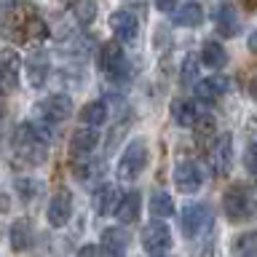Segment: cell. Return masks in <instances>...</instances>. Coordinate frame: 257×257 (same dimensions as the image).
I'll list each match as a JSON object with an SVG mask.
<instances>
[{"label": "cell", "instance_id": "cell-1", "mask_svg": "<svg viewBox=\"0 0 257 257\" xmlns=\"http://www.w3.org/2000/svg\"><path fill=\"white\" fill-rule=\"evenodd\" d=\"M0 38L14 46L32 48L48 40V24L35 3L22 0V3H11L0 16Z\"/></svg>", "mask_w": 257, "mask_h": 257}, {"label": "cell", "instance_id": "cell-2", "mask_svg": "<svg viewBox=\"0 0 257 257\" xmlns=\"http://www.w3.org/2000/svg\"><path fill=\"white\" fill-rule=\"evenodd\" d=\"M14 153L24 166L43 164L46 153H48V137L43 134V128L38 123L24 120V123H19L14 132Z\"/></svg>", "mask_w": 257, "mask_h": 257}, {"label": "cell", "instance_id": "cell-3", "mask_svg": "<svg viewBox=\"0 0 257 257\" xmlns=\"http://www.w3.org/2000/svg\"><path fill=\"white\" fill-rule=\"evenodd\" d=\"M222 212L230 222H252L257 217V201L244 185H230L222 196Z\"/></svg>", "mask_w": 257, "mask_h": 257}, {"label": "cell", "instance_id": "cell-4", "mask_svg": "<svg viewBox=\"0 0 257 257\" xmlns=\"http://www.w3.org/2000/svg\"><path fill=\"white\" fill-rule=\"evenodd\" d=\"M145 166H148V145H145V140H132L126 150L120 153L115 172L120 180H137L145 172Z\"/></svg>", "mask_w": 257, "mask_h": 257}, {"label": "cell", "instance_id": "cell-5", "mask_svg": "<svg viewBox=\"0 0 257 257\" xmlns=\"http://www.w3.org/2000/svg\"><path fill=\"white\" fill-rule=\"evenodd\" d=\"M180 225H182L185 236L196 238L204 230L212 228V209H209L206 204H188L180 214Z\"/></svg>", "mask_w": 257, "mask_h": 257}, {"label": "cell", "instance_id": "cell-6", "mask_svg": "<svg viewBox=\"0 0 257 257\" xmlns=\"http://www.w3.org/2000/svg\"><path fill=\"white\" fill-rule=\"evenodd\" d=\"M99 67L102 72H107V78L112 80H123L126 78V56H123V48H120L118 40H107L102 48H99Z\"/></svg>", "mask_w": 257, "mask_h": 257}, {"label": "cell", "instance_id": "cell-7", "mask_svg": "<svg viewBox=\"0 0 257 257\" xmlns=\"http://www.w3.org/2000/svg\"><path fill=\"white\" fill-rule=\"evenodd\" d=\"M35 112L43 123H62V120H67L70 112H72V99L64 94H51V96H46L43 102L35 104Z\"/></svg>", "mask_w": 257, "mask_h": 257}, {"label": "cell", "instance_id": "cell-8", "mask_svg": "<svg viewBox=\"0 0 257 257\" xmlns=\"http://www.w3.org/2000/svg\"><path fill=\"white\" fill-rule=\"evenodd\" d=\"M142 246L148 254H166L169 246H172V230L166 228L161 220H150L142 228Z\"/></svg>", "mask_w": 257, "mask_h": 257}, {"label": "cell", "instance_id": "cell-9", "mask_svg": "<svg viewBox=\"0 0 257 257\" xmlns=\"http://www.w3.org/2000/svg\"><path fill=\"white\" fill-rule=\"evenodd\" d=\"M212 16H214V30L220 38L238 35L241 24H238V16H236V6H233L230 0H217Z\"/></svg>", "mask_w": 257, "mask_h": 257}, {"label": "cell", "instance_id": "cell-10", "mask_svg": "<svg viewBox=\"0 0 257 257\" xmlns=\"http://www.w3.org/2000/svg\"><path fill=\"white\" fill-rule=\"evenodd\" d=\"M19 70H22V59L14 48H3L0 51V91L8 94L19 86Z\"/></svg>", "mask_w": 257, "mask_h": 257}, {"label": "cell", "instance_id": "cell-11", "mask_svg": "<svg viewBox=\"0 0 257 257\" xmlns=\"http://www.w3.org/2000/svg\"><path fill=\"white\" fill-rule=\"evenodd\" d=\"M174 185L180 193L190 196V193H196L201 185H204V172H201L198 164H193V161H180V164L174 166Z\"/></svg>", "mask_w": 257, "mask_h": 257}, {"label": "cell", "instance_id": "cell-12", "mask_svg": "<svg viewBox=\"0 0 257 257\" xmlns=\"http://www.w3.org/2000/svg\"><path fill=\"white\" fill-rule=\"evenodd\" d=\"M48 225L51 228H64L72 214V193L67 188H59L51 196V204H48Z\"/></svg>", "mask_w": 257, "mask_h": 257}, {"label": "cell", "instance_id": "cell-13", "mask_svg": "<svg viewBox=\"0 0 257 257\" xmlns=\"http://www.w3.org/2000/svg\"><path fill=\"white\" fill-rule=\"evenodd\" d=\"M110 27L115 32V40L118 43H134L137 35H140V22L132 11H112L110 14Z\"/></svg>", "mask_w": 257, "mask_h": 257}, {"label": "cell", "instance_id": "cell-14", "mask_svg": "<svg viewBox=\"0 0 257 257\" xmlns=\"http://www.w3.org/2000/svg\"><path fill=\"white\" fill-rule=\"evenodd\" d=\"M230 161H233L230 134H222L220 140L212 145V150H209V169H212L214 177H225L230 172Z\"/></svg>", "mask_w": 257, "mask_h": 257}, {"label": "cell", "instance_id": "cell-15", "mask_svg": "<svg viewBox=\"0 0 257 257\" xmlns=\"http://www.w3.org/2000/svg\"><path fill=\"white\" fill-rule=\"evenodd\" d=\"M24 72H27V83L32 88H43L48 78V54L43 51H32L24 62Z\"/></svg>", "mask_w": 257, "mask_h": 257}, {"label": "cell", "instance_id": "cell-16", "mask_svg": "<svg viewBox=\"0 0 257 257\" xmlns=\"http://www.w3.org/2000/svg\"><path fill=\"white\" fill-rule=\"evenodd\" d=\"M140 209H142V196L140 190H128L123 198H118V206H115V214L120 225H134L140 220Z\"/></svg>", "mask_w": 257, "mask_h": 257}, {"label": "cell", "instance_id": "cell-17", "mask_svg": "<svg viewBox=\"0 0 257 257\" xmlns=\"http://www.w3.org/2000/svg\"><path fill=\"white\" fill-rule=\"evenodd\" d=\"M230 88V80L228 78H222V75H212V78H204V80H198L196 83V96L201 102H217L220 96L225 94Z\"/></svg>", "mask_w": 257, "mask_h": 257}, {"label": "cell", "instance_id": "cell-18", "mask_svg": "<svg viewBox=\"0 0 257 257\" xmlns=\"http://www.w3.org/2000/svg\"><path fill=\"white\" fill-rule=\"evenodd\" d=\"M128 249V233L123 228H104L102 230V252L107 257H123Z\"/></svg>", "mask_w": 257, "mask_h": 257}, {"label": "cell", "instance_id": "cell-19", "mask_svg": "<svg viewBox=\"0 0 257 257\" xmlns=\"http://www.w3.org/2000/svg\"><path fill=\"white\" fill-rule=\"evenodd\" d=\"M96 142H99V132H96L94 126L78 128V132L70 137V153L78 156V158H83V156H88V153L96 148Z\"/></svg>", "mask_w": 257, "mask_h": 257}, {"label": "cell", "instance_id": "cell-20", "mask_svg": "<svg viewBox=\"0 0 257 257\" xmlns=\"http://www.w3.org/2000/svg\"><path fill=\"white\" fill-rule=\"evenodd\" d=\"M198 104L193 99H174L172 102V118L177 120L180 126H193L198 120Z\"/></svg>", "mask_w": 257, "mask_h": 257}, {"label": "cell", "instance_id": "cell-21", "mask_svg": "<svg viewBox=\"0 0 257 257\" xmlns=\"http://www.w3.org/2000/svg\"><path fill=\"white\" fill-rule=\"evenodd\" d=\"M32 246V225L30 220H16L11 225V249L14 252H27Z\"/></svg>", "mask_w": 257, "mask_h": 257}, {"label": "cell", "instance_id": "cell-22", "mask_svg": "<svg viewBox=\"0 0 257 257\" xmlns=\"http://www.w3.org/2000/svg\"><path fill=\"white\" fill-rule=\"evenodd\" d=\"M118 206V190L115 185H102L99 190L94 193V209L96 214H112Z\"/></svg>", "mask_w": 257, "mask_h": 257}, {"label": "cell", "instance_id": "cell-23", "mask_svg": "<svg viewBox=\"0 0 257 257\" xmlns=\"http://www.w3.org/2000/svg\"><path fill=\"white\" fill-rule=\"evenodd\" d=\"M201 62H204L206 67H212V70L225 67V62H228V54H225L222 43H217V40H206L204 48H201Z\"/></svg>", "mask_w": 257, "mask_h": 257}, {"label": "cell", "instance_id": "cell-24", "mask_svg": "<svg viewBox=\"0 0 257 257\" xmlns=\"http://www.w3.org/2000/svg\"><path fill=\"white\" fill-rule=\"evenodd\" d=\"M104 120H107V104L94 99L80 107V123L83 126H102Z\"/></svg>", "mask_w": 257, "mask_h": 257}, {"label": "cell", "instance_id": "cell-25", "mask_svg": "<svg viewBox=\"0 0 257 257\" xmlns=\"http://www.w3.org/2000/svg\"><path fill=\"white\" fill-rule=\"evenodd\" d=\"M204 22V8L198 3H185L180 11L174 14V24L177 27H198Z\"/></svg>", "mask_w": 257, "mask_h": 257}, {"label": "cell", "instance_id": "cell-26", "mask_svg": "<svg viewBox=\"0 0 257 257\" xmlns=\"http://www.w3.org/2000/svg\"><path fill=\"white\" fill-rule=\"evenodd\" d=\"M177 212L174 209V201H172V196L169 193H164V190H156L150 196V214L156 217V220H164V217H172Z\"/></svg>", "mask_w": 257, "mask_h": 257}, {"label": "cell", "instance_id": "cell-27", "mask_svg": "<svg viewBox=\"0 0 257 257\" xmlns=\"http://www.w3.org/2000/svg\"><path fill=\"white\" fill-rule=\"evenodd\" d=\"M14 185H16V190H19V198L24 201V204L35 201L40 193H43V185H40L38 180H32V177H19V180H16Z\"/></svg>", "mask_w": 257, "mask_h": 257}, {"label": "cell", "instance_id": "cell-28", "mask_svg": "<svg viewBox=\"0 0 257 257\" xmlns=\"http://www.w3.org/2000/svg\"><path fill=\"white\" fill-rule=\"evenodd\" d=\"M72 16L80 24H91L96 19V3L94 0H72Z\"/></svg>", "mask_w": 257, "mask_h": 257}, {"label": "cell", "instance_id": "cell-29", "mask_svg": "<svg viewBox=\"0 0 257 257\" xmlns=\"http://www.w3.org/2000/svg\"><path fill=\"white\" fill-rule=\"evenodd\" d=\"M238 257H257V230H249V233H241L238 241L233 244Z\"/></svg>", "mask_w": 257, "mask_h": 257}, {"label": "cell", "instance_id": "cell-30", "mask_svg": "<svg viewBox=\"0 0 257 257\" xmlns=\"http://www.w3.org/2000/svg\"><path fill=\"white\" fill-rule=\"evenodd\" d=\"M198 67H201V64H198V59H196L193 54H188V56H185V62H182V75H180L182 86H190L193 80L198 78Z\"/></svg>", "mask_w": 257, "mask_h": 257}, {"label": "cell", "instance_id": "cell-31", "mask_svg": "<svg viewBox=\"0 0 257 257\" xmlns=\"http://www.w3.org/2000/svg\"><path fill=\"white\" fill-rule=\"evenodd\" d=\"M244 169L252 172V174H257V140L244 150Z\"/></svg>", "mask_w": 257, "mask_h": 257}, {"label": "cell", "instance_id": "cell-32", "mask_svg": "<svg viewBox=\"0 0 257 257\" xmlns=\"http://www.w3.org/2000/svg\"><path fill=\"white\" fill-rule=\"evenodd\" d=\"M193 128H196L201 137H204V134H212V132H214V118H212V115H198V120L193 123Z\"/></svg>", "mask_w": 257, "mask_h": 257}, {"label": "cell", "instance_id": "cell-33", "mask_svg": "<svg viewBox=\"0 0 257 257\" xmlns=\"http://www.w3.org/2000/svg\"><path fill=\"white\" fill-rule=\"evenodd\" d=\"M78 257H99V249L94 244H86L83 249H78Z\"/></svg>", "mask_w": 257, "mask_h": 257}, {"label": "cell", "instance_id": "cell-34", "mask_svg": "<svg viewBox=\"0 0 257 257\" xmlns=\"http://www.w3.org/2000/svg\"><path fill=\"white\" fill-rule=\"evenodd\" d=\"M174 6H177V0H156V8H158V11H164V14L174 11Z\"/></svg>", "mask_w": 257, "mask_h": 257}, {"label": "cell", "instance_id": "cell-35", "mask_svg": "<svg viewBox=\"0 0 257 257\" xmlns=\"http://www.w3.org/2000/svg\"><path fill=\"white\" fill-rule=\"evenodd\" d=\"M241 3H244L246 11H254V8H257V0H241Z\"/></svg>", "mask_w": 257, "mask_h": 257}, {"label": "cell", "instance_id": "cell-36", "mask_svg": "<svg viewBox=\"0 0 257 257\" xmlns=\"http://www.w3.org/2000/svg\"><path fill=\"white\" fill-rule=\"evenodd\" d=\"M249 48H252V51H257V32H252V35H249Z\"/></svg>", "mask_w": 257, "mask_h": 257}, {"label": "cell", "instance_id": "cell-37", "mask_svg": "<svg viewBox=\"0 0 257 257\" xmlns=\"http://www.w3.org/2000/svg\"><path fill=\"white\" fill-rule=\"evenodd\" d=\"M249 94H252V99H257V78L249 83Z\"/></svg>", "mask_w": 257, "mask_h": 257}, {"label": "cell", "instance_id": "cell-38", "mask_svg": "<svg viewBox=\"0 0 257 257\" xmlns=\"http://www.w3.org/2000/svg\"><path fill=\"white\" fill-rule=\"evenodd\" d=\"M11 3H14V0H0V11H6V8L11 6Z\"/></svg>", "mask_w": 257, "mask_h": 257}, {"label": "cell", "instance_id": "cell-39", "mask_svg": "<svg viewBox=\"0 0 257 257\" xmlns=\"http://www.w3.org/2000/svg\"><path fill=\"white\" fill-rule=\"evenodd\" d=\"M3 118H6V104L0 102V120H3Z\"/></svg>", "mask_w": 257, "mask_h": 257}, {"label": "cell", "instance_id": "cell-40", "mask_svg": "<svg viewBox=\"0 0 257 257\" xmlns=\"http://www.w3.org/2000/svg\"><path fill=\"white\" fill-rule=\"evenodd\" d=\"M156 257H164V254H156Z\"/></svg>", "mask_w": 257, "mask_h": 257}]
</instances>
